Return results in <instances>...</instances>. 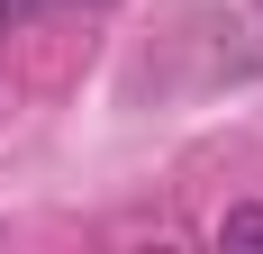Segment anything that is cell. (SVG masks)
<instances>
[{"mask_svg":"<svg viewBox=\"0 0 263 254\" xmlns=\"http://www.w3.org/2000/svg\"><path fill=\"white\" fill-rule=\"evenodd\" d=\"M27 9H36V0H0V27H18V19H27Z\"/></svg>","mask_w":263,"mask_h":254,"instance_id":"obj_2","label":"cell"},{"mask_svg":"<svg viewBox=\"0 0 263 254\" xmlns=\"http://www.w3.org/2000/svg\"><path fill=\"white\" fill-rule=\"evenodd\" d=\"M82 9H100V0H82Z\"/></svg>","mask_w":263,"mask_h":254,"instance_id":"obj_3","label":"cell"},{"mask_svg":"<svg viewBox=\"0 0 263 254\" xmlns=\"http://www.w3.org/2000/svg\"><path fill=\"white\" fill-rule=\"evenodd\" d=\"M218 245H263V200H236L218 218Z\"/></svg>","mask_w":263,"mask_h":254,"instance_id":"obj_1","label":"cell"},{"mask_svg":"<svg viewBox=\"0 0 263 254\" xmlns=\"http://www.w3.org/2000/svg\"><path fill=\"white\" fill-rule=\"evenodd\" d=\"M254 9H263V0H254Z\"/></svg>","mask_w":263,"mask_h":254,"instance_id":"obj_4","label":"cell"}]
</instances>
